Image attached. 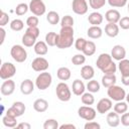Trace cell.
<instances>
[{
	"mask_svg": "<svg viewBox=\"0 0 129 129\" xmlns=\"http://www.w3.org/2000/svg\"><path fill=\"white\" fill-rule=\"evenodd\" d=\"M75 39H74V28L71 26L61 27L59 30V33L57 34V40H56V47L60 49L69 48L73 45Z\"/></svg>",
	"mask_w": 129,
	"mask_h": 129,
	"instance_id": "6da1fadb",
	"label": "cell"
},
{
	"mask_svg": "<svg viewBox=\"0 0 129 129\" xmlns=\"http://www.w3.org/2000/svg\"><path fill=\"white\" fill-rule=\"evenodd\" d=\"M52 83V77L47 72H41L35 79V87L39 91H44L50 87Z\"/></svg>",
	"mask_w": 129,
	"mask_h": 129,
	"instance_id": "7a4b0ae2",
	"label": "cell"
},
{
	"mask_svg": "<svg viewBox=\"0 0 129 129\" xmlns=\"http://www.w3.org/2000/svg\"><path fill=\"white\" fill-rule=\"evenodd\" d=\"M55 94H56L57 99L61 102H68L72 98V91L64 82H60L56 85Z\"/></svg>",
	"mask_w": 129,
	"mask_h": 129,
	"instance_id": "3957f363",
	"label": "cell"
},
{
	"mask_svg": "<svg viewBox=\"0 0 129 129\" xmlns=\"http://www.w3.org/2000/svg\"><path fill=\"white\" fill-rule=\"evenodd\" d=\"M10 55L16 62H24L27 58V51L24 46L20 44H14L10 49Z\"/></svg>",
	"mask_w": 129,
	"mask_h": 129,
	"instance_id": "277c9868",
	"label": "cell"
},
{
	"mask_svg": "<svg viewBox=\"0 0 129 129\" xmlns=\"http://www.w3.org/2000/svg\"><path fill=\"white\" fill-rule=\"evenodd\" d=\"M107 95L112 101H123L126 98V92L123 88L117 85H113L108 88L107 90Z\"/></svg>",
	"mask_w": 129,
	"mask_h": 129,
	"instance_id": "5b68a950",
	"label": "cell"
},
{
	"mask_svg": "<svg viewBox=\"0 0 129 129\" xmlns=\"http://www.w3.org/2000/svg\"><path fill=\"white\" fill-rule=\"evenodd\" d=\"M16 74V67L9 61H5L2 63L0 68V78L5 81L8 79H11Z\"/></svg>",
	"mask_w": 129,
	"mask_h": 129,
	"instance_id": "8992f818",
	"label": "cell"
},
{
	"mask_svg": "<svg viewBox=\"0 0 129 129\" xmlns=\"http://www.w3.org/2000/svg\"><path fill=\"white\" fill-rule=\"evenodd\" d=\"M78 115L79 117H81L82 119L86 120V121H92L96 118V110L94 108H92L91 106H81L78 109Z\"/></svg>",
	"mask_w": 129,
	"mask_h": 129,
	"instance_id": "52a82bcc",
	"label": "cell"
},
{
	"mask_svg": "<svg viewBox=\"0 0 129 129\" xmlns=\"http://www.w3.org/2000/svg\"><path fill=\"white\" fill-rule=\"evenodd\" d=\"M29 10L35 16H41L46 11V6L42 0H31L29 3Z\"/></svg>",
	"mask_w": 129,
	"mask_h": 129,
	"instance_id": "ba28073f",
	"label": "cell"
},
{
	"mask_svg": "<svg viewBox=\"0 0 129 129\" xmlns=\"http://www.w3.org/2000/svg\"><path fill=\"white\" fill-rule=\"evenodd\" d=\"M49 67V63H48V60L46 58H44L43 56H37L35 57L32 62H31V68L33 71L35 72H38V73H41V72H45Z\"/></svg>",
	"mask_w": 129,
	"mask_h": 129,
	"instance_id": "9c48e42d",
	"label": "cell"
},
{
	"mask_svg": "<svg viewBox=\"0 0 129 129\" xmlns=\"http://www.w3.org/2000/svg\"><path fill=\"white\" fill-rule=\"evenodd\" d=\"M73 11L78 15H84L88 12V3L86 0H73L72 2Z\"/></svg>",
	"mask_w": 129,
	"mask_h": 129,
	"instance_id": "30bf717a",
	"label": "cell"
},
{
	"mask_svg": "<svg viewBox=\"0 0 129 129\" xmlns=\"http://www.w3.org/2000/svg\"><path fill=\"white\" fill-rule=\"evenodd\" d=\"M113 107L112 100L110 98H102L98 103H97V111L100 114H105L109 112Z\"/></svg>",
	"mask_w": 129,
	"mask_h": 129,
	"instance_id": "8fae6325",
	"label": "cell"
},
{
	"mask_svg": "<svg viewBox=\"0 0 129 129\" xmlns=\"http://www.w3.org/2000/svg\"><path fill=\"white\" fill-rule=\"evenodd\" d=\"M112 61H113V59H112L111 54H109V53H101V54L98 56L97 60H96V64H97V68H98L99 70L103 71V70L106 69Z\"/></svg>",
	"mask_w": 129,
	"mask_h": 129,
	"instance_id": "7c38bea8",
	"label": "cell"
},
{
	"mask_svg": "<svg viewBox=\"0 0 129 129\" xmlns=\"http://www.w3.org/2000/svg\"><path fill=\"white\" fill-rule=\"evenodd\" d=\"M14 91H15L14 81H12L11 79H8V80H5L2 83L1 88H0V92L3 96H10L14 93Z\"/></svg>",
	"mask_w": 129,
	"mask_h": 129,
	"instance_id": "4fadbf2b",
	"label": "cell"
},
{
	"mask_svg": "<svg viewBox=\"0 0 129 129\" xmlns=\"http://www.w3.org/2000/svg\"><path fill=\"white\" fill-rule=\"evenodd\" d=\"M111 56L115 60H118L119 61V60L125 58V56H126V49L122 45L116 44V45L113 46V48L111 50Z\"/></svg>",
	"mask_w": 129,
	"mask_h": 129,
	"instance_id": "5bb4252c",
	"label": "cell"
},
{
	"mask_svg": "<svg viewBox=\"0 0 129 129\" xmlns=\"http://www.w3.org/2000/svg\"><path fill=\"white\" fill-rule=\"evenodd\" d=\"M34 85L30 79H25L20 84V92L23 95H30L34 91Z\"/></svg>",
	"mask_w": 129,
	"mask_h": 129,
	"instance_id": "9a60e30c",
	"label": "cell"
},
{
	"mask_svg": "<svg viewBox=\"0 0 129 129\" xmlns=\"http://www.w3.org/2000/svg\"><path fill=\"white\" fill-rule=\"evenodd\" d=\"M119 30H120V27L117 23L108 22L105 25V33L109 37H116L119 34Z\"/></svg>",
	"mask_w": 129,
	"mask_h": 129,
	"instance_id": "2e32d148",
	"label": "cell"
},
{
	"mask_svg": "<svg viewBox=\"0 0 129 129\" xmlns=\"http://www.w3.org/2000/svg\"><path fill=\"white\" fill-rule=\"evenodd\" d=\"M85 90H86V86H85V84H84L83 81H81L79 79H76L73 82L72 91H73V93L76 96H82L85 93Z\"/></svg>",
	"mask_w": 129,
	"mask_h": 129,
	"instance_id": "e0dca14e",
	"label": "cell"
},
{
	"mask_svg": "<svg viewBox=\"0 0 129 129\" xmlns=\"http://www.w3.org/2000/svg\"><path fill=\"white\" fill-rule=\"evenodd\" d=\"M105 19L111 23H118L121 19V14L116 9H110L105 13Z\"/></svg>",
	"mask_w": 129,
	"mask_h": 129,
	"instance_id": "ac0fdd59",
	"label": "cell"
},
{
	"mask_svg": "<svg viewBox=\"0 0 129 129\" xmlns=\"http://www.w3.org/2000/svg\"><path fill=\"white\" fill-rule=\"evenodd\" d=\"M87 35L92 39H98L103 35V29L99 25H92L88 28Z\"/></svg>",
	"mask_w": 129,
	"mask_h": 129,
	"instance_id": "d6986e66",
	"label": "cell"
},
{
	"mask_svg": "<svg viewBox=\"0 0 129 129\" xmlns=\"http://www.w3.org/2000/svg\"><path fill=\"white\" fill-rule=\"evenodd\" d=\"M94 76H95V70L92 66H89V64L83 66V68L81 69V77L84 80L90 81L94 78Z\"/></svg>",
	"mask_w": 129,
	"mask_h": 129,
	"instance_id": "ffe728a7",
	"label": "cell"
},
{
	"mask_svg": "<svg viewBox=\"0 0 129 129\" xmlns=\"http://www.w3.org/2000/svg\"><path fill=\"white\" fill-rule=\"evenodd\" d=\"M33 109L38 113H43L48 109V102L42 98L36 99L33 102Z\"/></svg>",
	"mask_w": 129,
	"mask_h": 129,
	"instance_id": "44dd1931",
	"label": "cell"
},
{
	"mask_svg": "<svg viewBox=\"0 0 129 129\" xmlns=\"http://www.w3.org/2000/svg\"><path fill=\"white\" fill-rule=\"evenodd\" d=\"M33 49H34V52L38 55H45L47 52H48V45L46 44L45 41H42V40H39V41H36L34 46H33Z\"/></svg>",
	"mask_w": 129,
	"mask_h": 129,
	"instance_id": "7402d4cb",
	"label": "cell"
},
{
	"mask_svg": "<svg viewBox=\"0 0 129 129\" xmlns=\"http://www.w3.org/2000/svg\"><path fill=\"white\" fill-rule=\"evenodd\" d=\"M106 121H107V123L110 127H118L119 124H120V116L115 111L110 112V113L107 114Z\"/></svg>",
	"mask_w": 129,
	"mask_h": 129,
	"instance_id": "603a6c76",
	"label": "cell"
},
{
	"mask_svg": "<svg viewBox=\"0 0 129 129\" xmlns=\"http://www.w3.org/2000/svg\"><path fill=\"white\" fill-rule=\"evenodd\" d=\"M103 20H104L103 15L100 12H97V11L90 13L89 16H88V21L92 25H100V24H102Z\"/></svg>",
	"mask_w": 129,
	"mask_h": 129,
	"instance_id": "cb8c5ba5",
	"label": "cell"
},
{
	"mask_svg": "<svg viewBox=\"0 0 129 129\" xmlns=\"http://www.w3.org/2000/svg\"><path fill=\"white\" fill-rule=\"evenodd\" d=\"M56 76L57 78L60 80V81H68L71 79V76H72V73H71V70L67 67H61L57 70L56 72Z\"/></svg>",
	"mask_w": 129,
	"mask_h": 129,
	"instance_id": "d4e9b609",
	"label": "cell"
},
{
	"mask_svg": "<svg viewBox=\"0 0 129 129\" xmlns=\"http://www.w3.org/2000/svg\"><path fill=\"white\" fill-rule=\"evenodd\" d=\"M102 85L105 87V88H109L113 85H116V82H117V78L115 75H104L102 77Z\"/></svg>",
	"mask_w": 129,
	"mask_h": 129,
	"instance_id": "484cf974",
	"label": "cell"
},
{
	"mask_svg": "<svg viewBox=\"0 0 129 129\" xmlns=\"http://www.w3.org/2000/svg\"><path fill=\"white\" fill-rule=\"evenodd\" d=\"M96 43L94 41H91V40H87V43L83 49V53L86 55V56H91L93 55L95 52H96Z\"/></svg>",
	"mask_w": 129,
	"mask_h": 129,
	"instance_id": "4316f807",
	"label": "cell"
},
{
	"mask_svg": "<svg viewBox=\"0 0 129 129\" xmlns=\"http://www.w3.org/2000/svg\"><path fill=\"white\" fill-rule=\"evenodd\" d=\"M36 39L37 38H35L34 36H32V35H30V34H28V33H24L23 34V36H22V44L24 45V46H26V47H31V46H34V44H35V42H36Z\"/></svg>",
	"mask_w": 129,
	"mask_h": 129,
	"instance_id": "83f0119b",
	"label": "cell"
},
{
	"mask_svg": "<svg viewBox=\"0 0 129 129\" xmlns=\"http://www.w3.org/2000/svg\"><path fill=\"white\" fill-rule=\"evenodd\" d=\"M2 123L5 127H9V128H14L17 126V120L16 117L13 116H9V115H5L2 118Z\"/></svg>",
	"mask_w": 129,
	"mask_h": 129,
	"instance_id": "f1b7e54d",
	"label": "cell"
},
{
	"mask_svg": "<svg viewBox=\"0 0 129 129\" xmlns=\"http://www.w3.org/2000/svg\"><path fill=\"white\" fill-rule=\"evenodd\" d=\"M46 20H47V22L49 24L55 25L60 21V18H59V15H58V13L56 11H49L46 14Z\"/></svg>",
	"mask_w": 129,
	"mask_h": 129,
	"instance_id": "f546056e",
	"label": "cell"
},
{
	"mask_svg": "<svg viewBox=\"0 0 129 129\" xmlns=\"http://www.w3.org/2000/svg\"><path fill=\"white\" fill-rule=\"evenodd\" d=\"M81 101L84 105H87V106H91L95 103V97L93 95V93L91 92H88V93H84L82 96H81Z\"/></svg>",
	"mask_w": 129,
	"mask_h": 129,
	"instance_id": "4dcf8cb0",
	"label": "cell"
},
{
	"mask_svg": "<svg viewBox=\"0 0 129 129\" xmlns=\"http://www.w3.org/2000/svg\"><path fill=\"white\" fill-rule=\"evenodd\" d=\"M113 109H114V111H115L116 113H118L119 115H122L123 113L127 112V110H128L127 102H124V101H118V102L114 105Z\"/></svg>",
	"mask_w": 129,
	"mask_h": 129,
	"instance_id": "1f68e13d",
	"label": "cell"
},
{
	"mask_svg": "<svg viewBox=\"0 0 129 129\" xmlns=\"http://www.w3.org/2000/svg\"><path fill=\"white\" fill-rule=\"evenodd\" d=\"M56 40H57V34L55 32L50 31L45 34V42L48 46H55Z\"/></svg>",
	"mask_w": 129,
	"mask_h": 129,
	"instance_id": "d6a6232c",
	"label": "cell"
},
{
	"mask_svg": "<svg viewBox=\"0 0 129 129\" xmlns=\"http://www.w3.org/2000/svg\"><path fill=\"white\" fill-rule=\"evenodd\" d=\"M118 69L122 75H129V59L123 58L121 60H119L118 63Z\"/></svg>",
	"mask_w": 129,
	"mask_h": 129,
	"instance_id": "836d02e7",
	"label": "cell"
},
{
	"mask_svg": "<svg viewBox=\"0 0 129 129\" xmlns=\"http://www.w3.org/2000/svg\"><path fill=\"white\" fill-rule=\"evenodd\" d=\"M88 92H91V93H98L100 91V84L98 81L92 79L90 81H88V84L86 86Z\"/></svg>",
	"mask_w": 129,
	"mask_h": 129,
	"instance_id": "e575fe53",
	"label": "cell"
},
{
	"mask_svg": "<svg viewBox=\"0 0 129 129\" xmlns=\"http://www.w3.org/2000/svg\"><path fill=\"white\" fill-rule=\"evenodd\" d=\"M24 27V23L21 19H13L10 22V28L13 31H20Z\"/></svg>",
	"mask_w": 129,
	"mask_h": 129,
	"instance_id": "d590c367",
	"label": "cell"
},
{
	"mask_svg": "<svg viewBox=\"0 0 129 129\" xmlns=\"http://www.w3.org/2000/svg\"><path fill=\"white\" fill-rule=\"evenodd\" d=\"M72 62L73 64L75 66H81V64H84L85 61H86V55L84 53H77L75 54L73 57H72Z\"/></svg>",
	"mask_w": 129,
	"mask_h": 129,
	"instance_id": "8d00e7d4",
	"label": "cell"
},
{
	"mask_svg": "<svg viewBox=\"0 0 129 129\" xmlns=\"http://www.w3.org/2000/svg\"><path fill=\"white\" fill-rule=\"evenodd\" d=\"M12 107L16 110V112H17V114H18V117H19V116H22V115L24 114V112H25V109H26L24 103H22V102H20V101L14 102V103L12 104Z\"/></svg>",
	"mask_w": 129,
	"mask_h": 129,
	"instance_id": "74e56055",
	"label": "cell"
},
{
	"mask_svg": "<svg viewBox=\"0 0 129 129\" xmlns=\"http://www.w3.org/2000/svg\"><path fill=\"white\" fill-rule=\"evenodd\" d=\"M59 125L55 119H47L43 123V129H58Z\"/></svg>",
	"mask_w": 129,
	"mask_h": 129,
	"instance_id": "f35d334b",
	"label": "cell"
},
{
	"mask_svg": "<svg viewBox=\"0 0 129 129\" xmlns=\"http://www.w3.org/2000/svg\"><path fill=\"white\" fill-rule=\"evenodd\" d=\"M28 10H29V5H27L26 3H19L15 8V13L21 16V15H24Z\"/></svg>",
	"mask_w": 129,
	"mask_h": 129,
	"instance_id": "ab89813d",
	"label": "cell"
},
{
	"mask_svg": "<svg viewBox=\"0 0 129 129\" xmlns=\"http://www.w3.org/2000/svg\"><path fill=\"white\" fill-rule=\"evenodd\" d=\"M74 22H75V20H74L73 16H71V15H64L60 19V26L61 27H66V26L73 27L74 26Z\"/></svg>",
	"mask_w": 129,
	"mask_h": 129,
	"instance_id": "60d3db41",
	"label": "cell"
},
{
	"mask_svg": "<svg viewBox=\"0 0 129 129\" xmlns=\"http://www.w3.org/2000/svg\"><path fill=\"white\" fill-rule=\"evenodd\" d=\"M107 0H89V5L91 8L98 10L100 8H102L105 4H106Z\"/></svg>",
	"mask_w": 129,
	"mask_h": 129,
	"instance_id": "b9f144b4",
	"label": "cell"
},
{
	"mask_svg": "<svg viewBox=\"0 0 129 129\" xmlns=\"http://www.w3.org/2000/svg\"><path fill=\"white\" fill-rule=\"evenodd\" d=\"M107 2L113 8H121L128 3V0H107Z\"/></svg>",
	"mask_w": 129,
	"mask_h": 129,
	"instance_id": "7bdbcfd3",
	"label": "cell"
},
{
	"mask_svg": "<svg viewBox=\"0 0 129 129\" xmlns=\"http://www.w3.org/2000/svg\"><path fill=\"white\" fill-rule=\"evenodd\" d=\"M116 71H117V64L114 61H112L106 69L102 71V73H104V75H115Z\"/></svg>",
	"mask_w": 129,
	"mask_h": 129,
	"instance_id": "ee69618b",
	"label": "cell"
},
{
	"mask_svg": "<svg viewBox=\"0 0 129 129\" xmlns=\"http://www.w3.org/2000/svg\"><path fill=\"white\" fill-rule=\"evenodd\" d=\"M86 43H87V40H86L85 38H83V37H79L78 39L75 40V47H76L77 50H79V51H83V49H84Z\"/></svg>",
	"mask_w": 129,
	"mask_h": 129,
	"instance_id": "f6af8a7d",
	"label": "cell"
},
{
	"mask_svg": "<svg viewBox=\"0 0 129 129\" xmlns=\"http://www.w3.org/2000/svg\"><path fill=\"white\" fill-rule=\"evenodd\" d=\"M119 27L124 29V30H128L129 29V16H124L121 17V19L118 22Z\"/></svg>",
	"mask_w": 129,
	"mask_h": 129,
	"instance_id": "bcb514c9",
	"label": "cell"
},
{
	"mask_svg": "<svg viewBox=\"0 0 129 129\" xmlns=\"http://www.w3.org/2000/svg\"><path fill=\"white\" fill-rule=\"evenodd\" d=\"M25 32L28 33V34H30V35H32V36H34L35 38H37L39 36V33H40L39 28L37 26H28Z\"/></svg>",
	"mask_w": 129,
	"mask_h": 129,
	"instance_id": "7dc6e473",
	"label": "cell"
},
{
	"mask_svg": "<svg viewBox=\"0 0 129 129\" xmlns=\"http://www.w3.org/2000/svg\"><path fill=\"white\" fill-rule=\"evenodd\" d=\"M8 22H9V15L6 12L1 11L0 12V26L3 27L6 24H8Z\"/></svg>",
	"mask_w": 129,
	"mask_h": 129,
	"instance_id": "c3c4849f",
	"label": "cell"
},
{
	"mask_svg": "<svg viewBox=\"0 0 129 129\" xmlns=\"http://www.w3.org/2000/svg\"><path fill=\"white\" fill-rule=\"evenodd\" d=\"M39 23V20H38V17L37 16H29L27 19H26V24L27 26H37Z\"/></svg>",
	"mask_w": 129,
	"mask_h": 129,
	"instance_id": "681fc988",
	"label": "cell"
},
{
	"mask_svg": "<svg viewBox=\"0 0 129 129\" xmlns=\"http://www.w3.org/2000/svg\"><path fill=\"white\" fill-rule=\"evenodd\" d=\"M84 128L85 129H100L101 128V125L99 123H97V122H95V121L92 120V121H88L85 124Z\"/></svg>",
	"mask_w": 129,
	"mask_h": 129,
	"instance_id": "f907efd6",
	"label": "cell"
},
{
	"mask_svg": "<svg viewBox=\"0 0 129 129\" xmlns=\"http://www.w3.org/2000/svg\"><path fill=\"white\" fill-rule=\"evenodd\" d=\"M120 123L123 125V126H126L128 127L129 126V113H123L121 115V118H120Z\"/></svg>",
	"mask_w": 129,
	"mask_h": 129,
	"instance_id": "816d5d0a",
	"label": "cell"
},
{
	"mask_svg": "<svg viewBox=\"0 0 129 129\" xmlns=\"http://www.w3.org/2000/svg\"><path fill=\"white\" fill-rule=\"evenodd\" d=\"M6 115H9V116H13V117H18V114H17V112H16V110L11 106L10 108H8L7 109V111H6Z\"/></svg>",
	"mask_w": 129,
	"mask_h": 129,
	"instance_id": "f5cc1de1",
	"label": "cell"
},
{
	"mask_svg": "<svg viewBox=\"0 0 129 129\" xmlns=\"http://www.w3.org/2000/svg\"><path fill=\"white\" fill-rule=\"evenodd\" d=\"M16 128L18 129H30L31 128V125L27 122H21V123H18Z\"/></svg>",
	"mask_w": 129,
	"mask_h": 129,
	"instance_id": "db71d44e",
	"label": "cell"
},
{
	"mask_svg": "<svg viewBox=\"0 0 129 129\" xmlns=\"http://www.w3.org/2000/svg\"><path fill=\"white\" fill-rule=\"evenodd\" d=\"M121 82L124 86H129V75H122Z\"/></svg>",
	"mask_w": 129,
	"mask_h": 129,
	"instance_id": "11a10c76",
	"label": "cell"
},
{
	"mask_svg": "<svg viewBox=\"0 0 129 129\" xmlns=\"http://www.w3.org/2000/svg\"><path fill=\"white\" fill-rule=\"evenodd\" d=\"M58 129H76V126L74 124H70V123H66L62 124L58 127Z\"/></svg>",
	"mask_w": 129,
	"mask_h": 129,
	"instance_id": "9f6ffc18",
	"label": "cell"
},
{
	"mask_svg": "<svg viewBox=\"0 0 129 129\" xmlns=\"http://www.w3.org/2000/svg\"><path fill=\"white\" fill-rule=\"evenodd\" d=\"M0 34H1V40H0V44H3L4 40H5V35H6V31L3 27L0 28Z\"/></svg>",
	"mask_w": 129,
	"mask_h": 129,
	"instance_id": "6f0895ef",
	"label": "cell"
},
{
	"mask_svg": "<svg viewBox=\"0 0 129 129\" xmlns=\"http://www.w3.org/2000/svg\"><path fill=\"white\" fill-rule=\"evenodd\" d=\"M125 99H126V101H127V103L129 104V93H128V94H126V98H125Z\"/></svg>",
	"mask_w": 129,
	"mask_h": 129,
	"instance_id": "680465c9",
	"label": "cell"
},
{
	"mask_svg": "<svg viewBox=\"0 0 129 129\" xmlns=\"http://www.w3.org/2000/svg\"><path fill=\"white\" fill-rule=\"evenodd\" d=\"M128 12H129V2H128Z\"/></svg>",
	"mask_w": 129,
	"mask_h": 129,
	"instance_id": "91938a15",
	"label": "cell"
}]
</instances>
